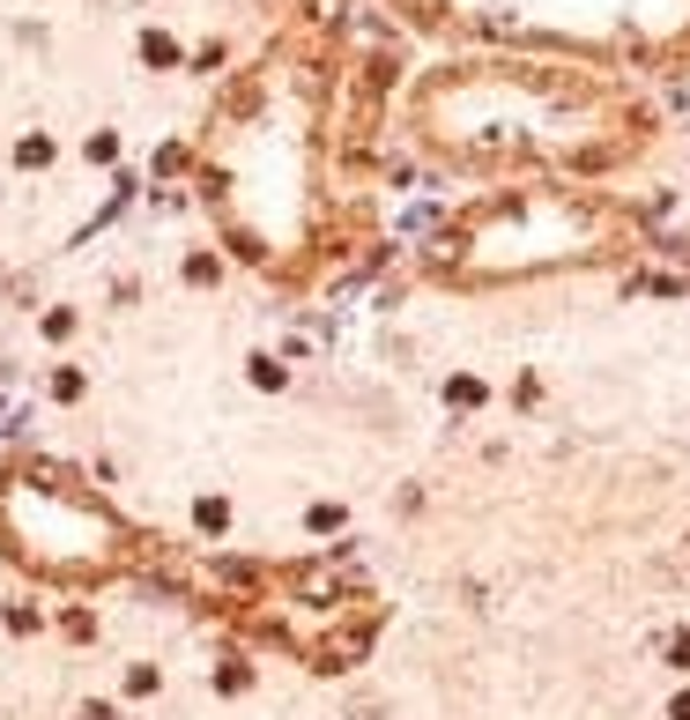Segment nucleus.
<instances>
[{
	"label": "nucleus",
	"mask_w": 690,
	"mask_h": 720,
	"mask_svg": "<svg viewBox=\"0 0 690 720\" xmlns=\"http://www.w3.org/2000/svg\"><path fill=\"white\" fill-rule=\"evenodd\" d=\"M401 142L445 178H624L661 150L631 75L557 52H439L401 90Z\"/></svg>",
	"instance_id": "obj_2"
},
{
	"label": "nucleus",
	"mask_w": 690,
	"mask_h": 720,
	"mask_svg": "<svg viewBox=\"0 0 690 720\" xmlns=\"http://www.w3.org/2000/svg\"><path fill=\"white\" fill-rule=\"evenodd\" d=\"M445 52H557L617 75L690 68V0H387Z\"/></svg>",
	"instance_id": "obj_4"
},
{
	"label": "nucleus",
	"mask_w": 690,
	"mask_h": 720,
	"mask_svg": "<svg viewBox=\"0 0 690 720\" xmlns=\"http://www.w3.org/2000/svg\"><path fill=\"white\" fill-rule=\"evenodd\" d=\"M342 97V45L327 30H282L230 68L186 150L216 246L275 290H312L349 253Z\"/></svg>",
	"instance_id": "obj_1"
},
{
	"label": "nucleus",
	"mask_w": 690,
	"mask_h": 720,
	"mask_svg": "<svg viewBox=\"0 0 690 720\" xmlns=\"http://www.w3.org/2000/svg\"><path fill=\"white\" fill-rule=\"evenodd\" d=\"M653 246L646 208L601 178H497L431 224L416 268L431 290L491 298L557 275H609Z\"/></svg>",
	"instance_id": "obj_3"
},
{
	"label": "nucleus",
	"mask_w": 690,
	"mask_h": 720,
	"mask_svg": "<svg viewBox=\"0 0 690 720\" xmlns=\"http://www.w3.org/2000/svg\"><path fill=\"white\" fill-rule=\"evenodd\" d=\"M0 557L52 587H104L142 565V535L68 461L8 453L0 461Z\"/></svg>",
	"instance_id": "obj_5"
}]
</instances>
